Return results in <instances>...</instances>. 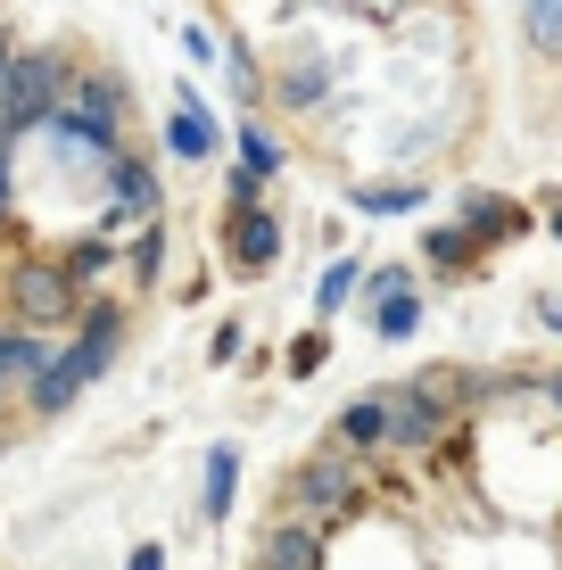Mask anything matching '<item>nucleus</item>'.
<instances>
[{
    "label": "nucleus",
    "instance_id": "obj_1",
    "mask_svg": "<svg viewBox=\"0 0 562 570\" xmlns=\"http://www.w3.org/2000/svg\"><path fill=\"white\" fill-rule=\"evenodd\" d=\"M381 504V471L373 463H356L347 446H306L298 463H282V497H274V513L289 521H306V529H323V538H339L347 521H364Z\"/></svg>",
    "mask_w": 562,
    "mask_h": 570
},
{
    "label": "nucleus",
    "instance_id": "obj_2",
    "mask_svg": "<svg viewBox=\"0 0 562 570\" xmlns=\"http://www.w3.org/2000/svg\"><path fill=\"white\" fill-rule=\"evenodd\" d=\"M91 58L83 42H67V33H42V42H26V58L9 67V91H0V132L9 141H26V132H42L58 108H67L75 75H83Z\"/></svg>",
    "mask_w": 562,
    "mask_h": 570
},
{
    "label": "nucleus",
    "instance_id": "obj_3",
    "mask_svg": "<svg viewBox=\"0 0 562 570\" xmlns=\"http://www.w3.org/2000/svg\"><path fill=\"white\" fill-rule=\"evenodd\" d=\"M83 306H91V289L58 265V248H26V257L0 265V323L42 331V340H50V331L83 323Z\"/></svg>",
    "mask_w": 562,
    "mask_h": 570
},
{
    "label": "nucleus",
    "instance_id": "obj_4",
    "mask_svg": "<svg viewBox=\"0 0 562 570\" xmlns=\"http://www.w3.org/2000/svg\"><path fill=\"white\" fill-rule=\"evenodd\" d=\"M356 75V50L347 42H323L315 26H289V42L274 50V83H265V116H323L347 91Z\"/></svg>",
    "mask_w": 562,
    "mask_h": 570
},
{
    "label": "nucleus",
    "instance_id": "obj_5",
    "mask_svg": "<svg viewBox=\"0 0 562 570\" xmlns=\"http://www.w3.org/2000/svg\"><path fill=\"white\" fill-rule=\"evenodd\" d=\"M58 125H75L83 141H100L108 157H125L132 141H141V100H132L125 67L91 58V67L75 75V91H67V108H58Z\"/></svg>",
    "mask_w": 562,
    "mask_h": 570
},
{
    "label": "nucleus",
    "instance_id": "obj_6",
    "mask_svg": "<svg viewBox=\"0 0 562 570\" xmlns=\"http://www.w3.org/2000/svg\"><path fill=\"white\" fill-rule=\"evenodd\" d=\"M158 157H174V166H224V157H231V125H224L216 108H207L199 75H174V83H166Z\"/></svg>",
    "mask_w": 562,
    "mask_h": 570
},
{
    "label": "nucleus",
    "instance_id": "obj_7",
    "mask_svg": "<svg viewBox=\"0 0 562 570\" xmlns=\"http://www.w3.org/2000/svg\"><path fill=\"white\" fill-rule=\"evenodd\" d=\"M323 570H431V562H422L414 521H405V513H390V504H373L364 521H347L339 538H332Z\"/></svg>",
    "mask_w": 562,
    "mask_h": 570
},
{
    "label": "nucleus",
    "instance_id": "obj_8",
    "mask_svg": "<svg viewBox=\"0 0 562 570\" xmlns=\"http://www.w3.org/2000/svg\"><path fill=\"white\" fill-rule=\"evenodd\" d=\"M125 340H132V298L125 289H100V298L83 306V323L67 331V347H58V364L75 372V381H108L116 372V356H125Z\"/></svg>",
    "mask_w": 562,
    "mask_h": 570
},
{
    "label": "nucleus",
    "instance_id": "obj_9",
    "mask_svg": "<svg viewBox=\"0 0 562 570\" xmlns=\"http://www.w3.org/2000/svg\"><path fill=\"white\" fill-rule=\"evenodd\" d=\"M216 257L240 282H265L289 257V215L282 207H248V215H216Z\"/></svg>",
    "mask_w": 562,
    "mask_h": 570
},
{
    "label": "nucleus",
    "instance_id": "obj_10",
    "mask_svg": "<svg viewBox=\"0 0 562 570\" xmlns=\"http://www.w3.org/2000/svg\"><path fill=\"white\" fill-rule=\"evenodd\" d=\"M455 224L472 232L480 248H513V240H530V232H538V207H521L513 190L463 183V190H455Z\"/></svg>",
    "mask_w": 562,
    "mask_h": 570
},
{
    "label": "nucleus",
    "instance_id": "obj_11",
    "mask_svg": "<svg viewBox=\"0 0 562 570\" xmlns=\"http://www.w3.org/2000/svg\"><path fill=\"white\" fill-rule=\"evenodd\" d=\"M332 446H347L356 463H390V397L381 389H364V397H347L339 414H332V430H323Z\"/></svg>",
    "mask_w": 562,
    "mask_h": 570
},
{
    "label": "nucleus",
    "instance_id": "obj_12",
    "mask_svg": "<svg viewBox=\"0 0 562 570\" xmlns=\"http://www.w3.org/2000/svg\"><path fill=\"white\" fill-rule=\"evenodd\" d=\"M323 554H332V538L289 513H265L257 529V554H248V570H323Z\"/></svg>",
    "mask_w": 562,
    "mask_h": 570
},
{
    "label": "nucleus",
    "instance_id": "obj_13",
    "mask_svg": "<svg viewBox=\"0 0 562 570\" xmlns=\"http://www.w3.org/2000/svg\"><path fill=\"white\" fill-rule=\"evenodd\" d=\"M224 91H231V116H265V83H274V58L248 42L240 26H224Z\"/></svg>",
    "mask_w": 562,
    "mask_h": 570
},
{
    "label": "nucleus",
    "instance_id": "obj_14",
    "mask_svg": "<svg viewBox=\"0 0 562 570\" xmlns=\"http://www.w3.org/2000/svg\"><path fill=\"white\" fill-rule=\"evenodd\" d=\"M414 265L438 273V282H472V273L489 265V248H480L463 224H422V232H414Z\"/></svg>",
    "mask_w": 562,
    "mask_h": 570
},
{
    "label": "nucleus",
    "instance_id": "obj_15",
    "mask_svg": "<svg viewBox=\"0 0 562 570\" xmlns=\"http://www.w3.org/2000/svg\"><path fill=\"white\" fill-rule=\"evenodd\" d=\"M58 347L42 340V331H17V323H0V405H26V389L50 372Z\"/></svg>",
    "mask_w": 562,
    "mask_h": 570
},
{
    "label": "nucleus",
    "instance_id": "obj_16",
    "mask_svg": "<svg viewBox=\"0 0 562 570\" xmlns=\"http://www.w3.org/2000/svg\"><path fill=\"white\" fill-rule=\"evenodd\" d=\"M231 157H240L248 174H265V183H289V141L274 132V116H231Z\"/></svg>",
    "mask_w": 562,
    "mask_h": 570
},
{
    "label": "nucleus",
    "instance_id": "obj_17",
    "mask_svg": "<svg viewBox=\"0 0 562 570\" xmlns=\"http://www.w3.org/2000/svg\"><path fill=\"white\" fill-rule=\"evenodd\" d=\"M422 199H431L422 174H356L347 183V207L356 215H422Z\"/></svg>",
    "mask_w": 562,
    "mask_h": 570
},
{
    "label": "nucleus",
    "instance_id": "obj_18",
    "mask_svg": "<svg viewBox=\"0 0 562 570\" xmlns=\"http://www.w3.org/2000/svg\"><path fill=\"white\" fill-rule=\"evenodd\" d=\"M364 282H373V265H364V257H347V248H339V257L323 265V282L306 289V314H315V323H339V314L364 298Z\"/></svg>",
    "mask_w": 562,
    "mask_h": 570
},
{
    "label": "nucleus",
    "instance_id": "obj_19",
    "mask_svg": "<svg viewBox=\"0 0 562 570\" xmlns=\"http://www.w3.org/2000/svg\"><path fill=\"white\" fill-rule=\"evenodd\" d=\"M231 504H240V446L216 439V446L199 455V521L216 529V521L231 513Z\"/></svg>",
    "mask_w": 562,
    "mask_h": 570
},
{
    "label": "nucleus",
    "instance_id": "obj_20",
    "mask_svg": "<svg viewBox=\"0 0 562 570\" xmlns=\"http://www.w3.org/2000/svg\"><path fill=\"white\" fill-rule=\"evenodd\" d=\"M422 323H431V298H422V289H397V298H373V306H364V331H373L381 347L422 340Z\"/></svg>",
    "mask_w": 562,
    "mask_h": 570
},
{
    "label": "nucleus",
    "instance_id": "obj_21",
    "mask_svg": "<svg viewBox=\"0 0 562 570\" xmlns=\"http://www.w3.org/2000/svg\"><path fill=\"white\" fill-rule=\"evenodd\" d=\"M174 265V224H141L125 240V289H158Z\"/></svg>",
    "mask_w": 562,
    "mask_h": 570
},
{
    "label": "nucleus",
    "instance_id": "obj_22",
    "mask_svg": "<svg viewBox=\"0 0 562 570\" xmlns=\"http://www.w3.org/2000/svg\"><path fill=\"white\" fill-rule=\"evenodd\" d=\"M521 50L538 58V67H562V0H521Z\"/></svg>",
    "mask_w": 562,
    "mask_h": 570
},
{
    "label": "nucleus",
    "instance_id": "obj_23",
    "mask_svg": "<svg viewBox=\"0 0 562 570\" xmlns=\"http://www.w3.org/2000/svg\"><path fill=\"white\" fill-rule=\"evenodd\" d=\"M216 199H224V215H248V207H274V183L248 174L240 157H224V166H216Z\"/></svg>",
    "mask_w": 562,
    "mask_h": 570
},
{
    "label": "nucleus",
    "instance_id": "obj_24",
    "mask_svg": "<svg viewBox=\"0 0 562 570\" xmlns=\"http://www.w3.org/2000/svg\"><path fill=\"white\" fill-rule=\"evenodd\" d=\"M323 364H332V323H306L298 340L282 347V381H315Z\"/></svg>",
    "mask_w": 562,
    "mask_h": 570
},
{
    "label": "nucleus",
    "instance_id": "obj_25",
    "mask_svg": "<svg viewBox=\"0 0 562 570\" xmlns=\"http://www.w3.org/2000/svg\"><path fill=\"white\" fill-rule=\"evenodd\" d=\"M174 42H183V58H190V67H199V75H216V67H224V33L207 26V17H190V26L174 33Z\"/></svg>",
    "mask_w": 562,
    "mask_h": 570
},
{
    "label": "nucleus",
    "instance_id": "obj_26",
    "mask_svg": "<svg viewBox=\"0 0 562 570\" xmlns=\"http://www.w3.org/2000/svg\"><path fill=\"white\" fill-rule=\"evenodd\" d=\"M397 289H422V265H405V257L373 265V282H364V298H356V306H373V298H397Z\"/></svg>",
    "mask_w": 562,
    "mask_h": 570
},
{
    "label": "nucleus",
    "instance_id": "obj_27",
    "mask_svg": "<svg viewBox=\"0 0 562 570\" xmlns=\"http://www.w3.org/2000/svg\"><path fill=\"white\" fill-rule=\"evenodd\" d=\"M240 347H248V323H240V314H224V323L207 331V364L231 372V364H240Z\"/></svg>",
    "mask_w": 562,
    "mask_h": 570
},
{
    "label": "nucleus",
    "instance_id": "obj_28",
    "mask_svg": "<svg viewBox=\"0 0 562 570\" xmlns=\"http://www.w3.org/2000/svg\"><path fill=\"white\" fill-rule=\"evenodd\" d=\"M17 190H26V183H17V141L0 132V232L17 224Z\"/></svg>",
    "mask_w": 562,
    "mask_h": 570
},
{
    "label": "nucleus",
    "instance_id": "obj_29",
    "mask_svg": "<svg viewBox=\"0 0 562 570\" xmlns=\"http://www.w3.org/2000/svg\"><path fill=\"white\" fill-rule=\"evenodd\" d=\"M347 17H356V26H405L414 0H347Z\"/></svg>",
    "mask_w": 562,
    "mask_h": 570
},
{
    "label": "nucleus",
    "instance_id": "obj_30",
    "mask_svg": "<svg viewBox=\"0 0 562 570\" xmlns=\"http://www.w3.org/2000/svg\"><path fill=\"white\" fill-rule=\"evenodd\" d=\"M17 58H26V26L0 9V91H9V67H17Z\"/></svg>",
    "mask_w": 562,
    "mask_h": 570
},
{
    "label": "nucleus",
    "instance_id": "obj_31",
    "mask_svg": "<svg viewBox=\"0 0 562 570\" xmlns=\"http://www.w3.org/2000/svg\"><path fill=\"white\" fill-rule=\"evenodd\" d=\"M530 323H538V331H554V340H562V289H538V298H530Z\"/></svg>",
    "mask_w": 562,
    "mask_h": 570
},
{
    "label": "nucleus",
    "instance_id": "obj_32",
    "mask_svg": "<svg viewBox=\"0 0 562 570\" xmlns=\"http://www.w3.org/2000/svg\"><path fill=\"white\" fill-rule=\"evenodd\" d=\"M530 381H538V397H546V414L562 422V364H538V372H530Z\"/></svg>",
    "mask_w": 562,
    "mask_h": 570
},
{
    "label": "nucleus",
    "instance_id": "obj_33",
    "mask_svg": "<svg viewBox=\"0 0 562 570\" xmlns=\"http://www.w3.org/2000/svg\"><path fill=\"white\" fill-rule=\"evenodd\" d=\"M125 570H166V546H158V538H141V546H125Z\"/></svg>",
    "mask_w": 562,
    "mask_h": 570
},
{
    "label": "nucleus",
    "instance_id": "obj_34",
    "mask_svg": "<svg viewBox=\"0 0 562 570\" xmlns=\"http://www.w3.org/2000/svg\"><path fill=\"white\" fill-rule=\"evenodd\" d=\"M538 224H546L554 240H562V190H546V199H538Z\"/></svg>",
    "mask_w": 562,
    "mask_h": 570
}]
</instances>
